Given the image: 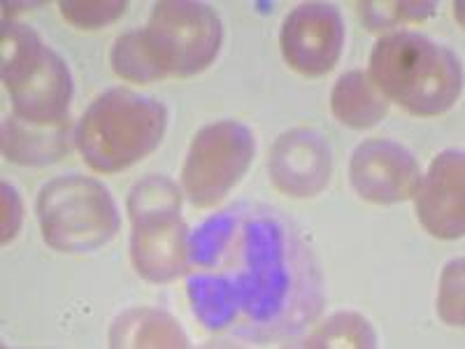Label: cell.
<instances>
[{
  "label": "cell",
  "mask_w": 465,
  "mask_h": 349,
  "mask_svg": "<svg viewBox=\"0 0 465 349\" xmlns=\"http://www.w3.org/2000/svg\"><path fill=\"white\" fill-rule=\"evenodd\" d=\"M368 75L386 101L414 116L444 115L463 91V68L456 54L412 31L381 37L371 54Z\"/></svg>",
  "instance_id": "1"
},
{
  "label": "cell",
  "mask_w": 465,
  "mask_h": 349,
  "mask_svg": "<svg viewBox=\"0 0 465 349\" xmlns=\"http://www.w3.org/2000/svg\"><path fill=\"white\" fill-rule=\"evenodd\" d=\"M168 126V110L152 95L110 89L89 105L77 124L74 145L91 170L119 173L159 147Z\"/></svg>",
  "instance_id": "2"
},
{
  "label": "cell",
  "mask_w": 465,
  "mask_h": 349,
  "mask_svg": "<svg viewBox=\"0 0 465 349\" xmlns=\"http://www.w3.org/2000/svg\"><path fill=\"white\" fill-rule=\"evenodd\" d=\"M0 75L10 91L12 115L31 124L68 119L73 98L68 64L26 24L5 19L0 26Z\"/></svg>",
  "instance_id": "3"
},
{
  "label": "cell",
  "mask_w": 465,
  "mask_h": 349,
  "mask_svg": "<svg viewBox=\"0 0 465 349\" xmlns=\"http://www.w3.org/2000/svg\"><path fill=\"white\" fill-rule=\"evenodd\" d=\"M182 194L163 174H149L133 186L131 259L138 275L153 284L173 282L186 270L189 228L180 214Z\"/></svg>",
  "instance_id": "4"
},
{
  "label": "cell",
  "mask_w": 465,
  "mask_h": 349,
  "mask_svg": "<svg viewBox=\"0 0 465 349\" xmlns=\"http://www.w3.org/2000/svg\"><path fill=\"white\" fill-rule=\"evenodd\" d=\"M35 210L43 240L64 254L95 252L122 226L110 191L84 174H64L45 184Z\"/></svg>",
  "instance_id": "5"
},
{
  "label": "cell",
  "mask_w": 465,
  "mask_h": 349,
  "mask_svg": "<svg viewBox=\"0 0 465 349\" xmlns=\"http://www.w3.org/2000/svg\"><path fill=\"white\" fill-rule=\"evenodd\" d=\"M144 35L168 77H191L214 64L223 28L217 12L205 3L161 0L153 5Z\"/></svg>",
  "instance_id": "6"
},
{
  "label": "cell",
  "mask_w": 465,
  "mask_h": 349,
  "mask_svg": "<svg viewBox=\"0 0 465 349\" xmlns=\"http://www.w3.org/2000/svg\"><path fill=\"white\" fill-rule=\"evenodd\" d=\"M254 133L235 119L201 128L182 168V189L196 207H212L231 194L254 161Z\"/></svg>",
  "instance_id": "7"
},
{
  "label": "cell",
  "mask_w": 465,
  "mask_h": 349,
  "mask_svg": "<svg viewBox=\"0 0 465 349\" xmlns=\"http://www.w3.org/2000/svg\"><path fill=\"white\" fill-rule=\"evenodd\" d=\"M280 45L284 61L296 73L323 77L342 56V15L331 3H302L284 19Z\"/></svg>",
  "instance_id": "8"
},
{
  "label": "cell",
  "mask_w": 465,
  "mask_h": 349,
  "mask_svg": "<svg viewBox=\"0 0 465 349\" xmlns=\"http://www.w3.org/2000/svg\"><path fill=\"white\" fill-rule=\"evenodd\" d=\"M349 180L363 201L396 205L414 196L421 168L417 156L396 140H365L351 156Z\"/></svg>",
  "instance_id": "9"
},
{
  "label": "cell",
  "mask_w": 465,
  "mask_h": 349,
  "mask_svg": "<svg viewBox=\"0 0 465 349\" xmlns=\"http://www.w3.org/2000/svg\"><path fill=\"white\" fill-rule=\"evenodd\" d=\"M333 156L326 138L312 128L282 133L270 152V180L291 198H312L326 189Z\"/></svg>",
  "instance_id": "10"
},
{
  "label": "cell",
  "mask_w": 465,
  "mask_h": 349,
  "mask_svg": "<svg viewBox=\"0 0 465 349\" xmlns=\"http://www.w3.org/2000/svg\"><path fill=\"white\" fill-rule=\"evenodd\" d=\"M417 217L423 228L440 240H456L465 231V159L447 149L421 174L417 191Z\"/></svg>",
  "instance_id": "11"
},
{
  "label": "cell",
  "mask_w": 465,
  "mask_h": 349,
  "mask_svg": "<svg viewBox=\"0 0 465 349\" xmlns=\"http://www.w3.org/2000/svg\"><path fill=\"white\" fill-rule=\"evenodd\" d=\"M77 126L73 119L56 124H31L16 115L3 119V154L16 165H52L68 156L74 143Z\"/></svg>",
  "instance_id": "12"
},
{
  "label": "cell",
  "mask_w": 465,
  "mask_h": 349,
  "mask_svg": "<svg viewBox=\"0 0 465 349\" xmlns=\"http://www.w3.org/2000/svg\"><path fill=\"white\" fill-rule=\"evenodd\" d=\"M110 347L114 349H184V328L177 319L153 307H133L112 324Z\"/></svg>",
  "instance_id": "13"
},
{
  "label": "cell",
  "mask_w": 465,
  "mask_h": 349,
  "mask_svg": "<svg viewBox=\"0 0 465 349\" xmlns=\"http://www.w3.org/2000/svg\"><path fill=\"white\" fill-rule=\"evenodd\" d=\"M331 110L340 124L363 131L377 126L389 115V101L371 80V75L363 70H349L335 82Z\"/></svg>",
  "instance_id": "14"
},
{
  "label": "cell",
  "mask_w": 465,
  "mask_h": 349,
  "mask_svg": "<svg viewBox=\"0 0 465 349\" xmlns=\"http://www.w3.org/2000/svg\"><path fill=\"white\" fill-rule=\"evenodd\" d=\"M110 64L116 77L133 85H152L168 77L144 35V28H135L116 37L110 52Z\"/></svg>",
  "instance_id": "15"
},
{
  "label": "cell",
  "mask_w": 465,
  "mask_h": 349,
  "mask_svg": "<svg viewBox=\"0 0 465 349\" xmlns=\"http://www.w3.org/2000/svg\"><path fill=\"white\" fill-rule=\"evenodd\" d=\"M310 349H372L377 347L375 328L356 313H338L328 317L312 335H307Z\"/></svg>",
  "instance_id": "16"
},
{
  "label": "cell",
  "mask_w": 465,
  "mask_h": 349,
  "mask_svg": "<svg viewBox=\"0 0 465 349\" xmlns=\"http://www.w3.org/2000/svg\"><path fill=\"white\" fill-rule=\"evenodd\" d=\"M438 3L433 0H368L359 3V16L363 26L372 33H384L401 24H419L426 22L435 15Z\"/></svg>",
  "instance_id": "17"
},
{
  "label": "cell",
  "mask_w": 465,
  "mask_h": 349,
  "mask_svg": "<svg viewBox=\"0 0 465 349\" xmlns=\"http://www.w3.org/2000/svg\"><path fill=\"white\" fill-rule=\"evenodd\" d=\"M126 7V0H61L58 3V10L65 22L84 31L110 26L119 16H124Z\"/></svg>",
  "instance_id": "18"
},
{
  "label": "cell",
  "mask_w": 465,
  "mask_h": 349,
  "mask_svg": "<svg viewBox=\"0 0 465 349\" xmlns=\"http://www.w3.org/2000/svg\"><path fill=\"white\" fill-rule=\"evenodd\" d=\"M463 259H454L447 264L440 277L438 289V313L440 319L450 326L465 324V301H463Z\"/></svg>",
  "instance_id": "19"
},
{
  "label": "cell",
  "mask_w": 465,
  "mask_h": 349,
  "mask_svg": "<svg viewBox=\"0 0 465 349\" xmlns=\"http://www.w3.org/2000/svg\"><path fill=\"white\" fill-rule=\"evenodd\" d=\"M0 210H3L0 212V231H3L0 240H3V244H7L16 238V233H19L24 222L22 196L7 182L0 184Z\"/></svg>",
  "instance_id": "20"
}]
</instances>
